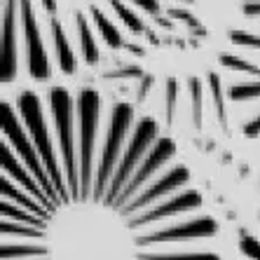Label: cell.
I'll return each instance as SVG.
<instances>
[{"label":"cell","mask_w":260,"mask_h":260,"mask_svg":"<svg viewBox=\"0 0 260 260\" xmlns=\"http://www.w3.org/2000/svg\"><path fill=\"white\" fill-rule=\"evenodd\" d=\"M169 0H0V82L52 85L132 59Z\"/></svg>","instance_id":"2"},{"label":"cell","mask_w":260,"mask_h":260,"mask_svg":"<svg viewBox=\"0 0 260 260\" xmlns=\"http://www.w3.org/2000/svg\"><path fill=\"white\" fill-rule=\"evenodd\" d=\"M0 101V260H223L181 145L148 106L99 85Z\"/></svg>","instance_id":"1"},{"label":"cell","mask_w":260,"mask_h":260,"mask_svg":"<svg viewBox=\"0 0 260 260\" xmlns=\"http://www.w3.org/2000/svg\"><path fill=\"white\" fill-rule=\"evenodd\" d=\"M218 75L232 129L260 143V17L232 33L230 45L218 56Z\"/></svg>","instance_id":"3"},{"label":"cell","mask_w":260,"mask_h":260,"mask_svg":"<svg viewBox=\"0 0 260 260\" xmlns=\"http://www.w3.org/2000/svg\"><path fill=\"white\" fill-rule=\"evenodd\" d=\"M237 255L239 260H260V216L255 228L244 230L237 242Z\"/></svg>","instance_id":"4"}]
</instances>
